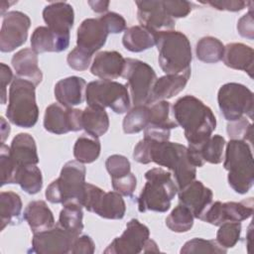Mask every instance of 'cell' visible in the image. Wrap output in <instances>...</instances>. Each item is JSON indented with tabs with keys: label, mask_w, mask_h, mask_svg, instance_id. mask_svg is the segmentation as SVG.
<instances>
[{
	"label": "cell",
	"mask_w": 254,
	"mask_h": 254,
	"mask_svg": "<svg viewBox=\"0 0 254 254\" xmlns=\"http://www.w3.org/2000/svg\"><path fill=\"white\" fill-rule=\"evenodd\" d=\"M122 76L127 80V87H129L134 106L147 105L152 87L157 79L153 67L140 60L128 58Z\"/></svg>",
	"instance_id": "obj_10"
},
{
	"label": "cell",
	"mask_w": 254,
	"mask_h": 254,
	"mask_svg": "<svg viewBox=\"0 0 254 254\" xmlns=\"http://www.w3.org/2000/svg\"><path fill=\"white\" fill-rule=\"evenodd\" d=\"M6 116L12 124L21 128H31L36 125L39 119V108L34 83L15 76L9 88Z\"/></svg>",
	"instance_id": "obj_6"
},
{
	"label": "cell",
	"mask_w": 254,
	"mask_h": 254,
	"mask_svg": "<svg viewBox=\"0 0 254 254\" xmlns=\"http://www.w3.org/2000/svg\"><path fill=\"white\" fill-rule=\"evenodd\" d=\"M193 214L189 207L180 203L166 218L167 227L173 232H188L193 225Z\"/></svg>",
	"instance_id": "obj_39"
},
{
	"label": "cell",
	"mask_w": 254,
	"mask_h": 254,
	"mask_svg": "<svg viewBox=\"0 0 254 254\" xmlns=\"http://www.w3.org/2000/svg\"><path fill=\"white\" fill-rule=\"evenodd\" d=\"M217 102L221 114L228 122L242 117L253 118L254 95L245 85L237 82L223 84L217 93Z\"/></svg>",
	"instance_id": "obj_9"
},
{
	"label": "cell",
	"mask_w": 254,
	"mask_h": 254,
	"mask_svg": "<svg viewBox=\"0 0 254 254\" xmlns=\"http://www.w3.org/2000/svg\"><path fill=\"white\" fill-rule=\"evenodd\" d=\"M23 216L33 233L41 232L55 226L54 214L44 200H33L29 202L24 210Z\"/></svg>",
	"instance_id": "obj_29"
},
{
	"label": "cell",
	"mask_w": 254,
	"mask_h": 254,
	"mask_svg": "<svg viewBox=\"0 0 254 254\" xmlns=\"http://www.w3.org/2000/svg\"><path fill=\"white\" fill-rule=\"evenodd\" d=\"M156 46L159 64L166 74L190 72L191 47L185 34L175 30L157 32Z\"/></svg>",
	"instance_id": "obj_2"
},
{
	"label": "cell",
	"mask_w": 254,
	"mask_h": 254,
	"mask_svg": "<svg viewBox=\"0 0 254 254\" xmlns=\"http://www.w3.org/2000/svg\"><path fill=\"white\" fill-rule=\"evenodd\" d=\"M150 163L165 167L173 173L179 190L193 182L196 168L188 159V148L182 144L170 141L155 142L150 140Z\"/></svg>",
	"instance_id": "obj_3"
},
{
	"label": "cell",
	"mask_w": 254,
	"mask_h": 254,
	"mask_svg": "<svg viewBox=\"0 0 254 254\" xmlns=\"http://www.w3.org/2000/svg\"><path fill=\"white\" fill-rule=\"evenodd\" d=\"M253 214V198L249 197L242 201H227L219 200L211 202L209 207L201 217L202 221L212 225L219 226L226 221L241 222L248 219Z\"/></svg>",
	"instance_id": "obj_14"
},
{
	"label": "cell",
	"mask_w": 254,
	"mask_h": 254,
	"mask_svg": "<svg viewBox=\"0 0 254 254\" xmlns=\"http://www.w3.org/2000/svg\"><path fill=\"white\" fill-rule=\"evenodd\" d=\"M172 105L167 100H161L153 103L150 107V125L158 128L171 130L177 128L179 125L175 118L172 117Z\"/></svg>",
	"instance_id": "obj_37"
},
{
	"label": "cell",
	"mask_w": 254,
	"mask_h": 254,
	"mask_svg": "<svg viewBox=\"0 0 254 254\" xmlns=\"http://www.w3.org/2000/svg\"><path fill=\"white\" fill-rule=\"evenodd\" d=\"M190 72L180 74H166L156 79L149 98V103L170 99L186 87ZM148 103V104H149Z\"/></svg>",
	"instance_id": "obj_26"
},
{
	"label": "cell",
	"mask_w": 254,
	"mask_h": 254,
	"mask_svg": "<svg viewBox=\"0 0 254 254\" xmlns=\"http://www.w3.org/2000/svg\"><path fill=\"white\" fill-rule=\"evenodd\" d=\"M85 100L88 106L105 109L109 107L116 114L130 109V93L126 85L113 80L90 81L85 88Z\"/></svg>",
	"instance_id": "obj_8"
},
{
	"label": "cell",
	"mask_w": 254,
	"mask_h": 254,
	"mask_svg": "<svg viewBox=\"0 0 254 254\" xmlns=\"http://www.w3.org/2000/svg\"><path fill=\"white\" fill-rule=\"evenodd\" d=\"M105 168L111 179L120 178L131 173V165L129 160L125 156L118 154L111 155L106 159Z\"/></svg>",
	"instance_id": "obj_44"
},
{
	"label": "cell",
	"mask_w": 254,
	"mask_h": 254,
	"mask_svg": "<svg viewBox=\"0 0 254 254\" xmlns=\"http://www.w3.org/2000/svg\"><path fill=\"white\" fill-rule=\"evenodd\" d=\"M81 205L86 210L106 219H122L126 204L117 191H104L100 188L86 183Z\"/></svg>",
	"instance_id": "obj_11"
},
{
	"label": "cell",
	"mask_w": 254,
	"mask_h": 254,
	"mask_svg": "<svg viewBox=\"0 0 254 254\" xmlns=\"http://www.w3.org/2000/svg\"><path fill=\"white\" fill-rule=\"evenodd\" d=\"M182 254H196V253H217L225 254L227 249L220 246L216 240H206L202 238H193L187 241L181 248Z\"/></svg>",
	"instance_id": "obj_40"
},
{
	"label": "cell",
	"mask_w": 254,
	"mask_h": 254,
	"mask_svg": "<svg viewBox=\"0 0 254 254\" xmlns=\"http://www.w3.org/2000/svg\"><path fill=\"white\" fill-rule=\"evenodd\" d=\"M95 251V244L88 235L77 236L72 243L70 253L72 254H92Z\"/></svg>",
	"instance_id": "obj_50"
},
{
	"label": "cell",
	"mask_w": 254,
	"mask_h": 254,
	"mask_svg": "<svg viewBox=\"0 0 254 254\" xmlns=\"http://www.w3.org/2000/svg\"><path fill=\"white\" fill-rule=\"evenodd\" d=\"M149 238V228L133 218L127 222L123 233L116 237L103 252L105 254H138L144 251Z\"/></svg>",
	"instance_id": "obj_13"
},
{
	"label": "cell",
	"mask_w": 254,
	"mask_h": 254,
	"mask_svg": "<svg viewBox=\"0 0 254 254\" xmlns=\"http://www.w3.org/2000/svg\"><path fill=\"white\" fill-rule=\"evenodd\" d=\"M100 150L99 139L84 134L76 139L73 146V156L79 163L90 164L98 159Z\"/></svg>",
	"instance_id": "obj_34"
},
{
	"label": "cell",
	"mask_w": 254,
	"mask_h": 254,
	"mask_svg": "<svg viewBox=\"0 0 254 254\" xmlns=\"http://www.w3.org/2000/svg\"><path fill=\"white\" fill-rule=\"evenodd\" d=\"M92 11L96 13H104L108 10L109 1H88L87 2Z\"/></svg>",
	"instance_id": "obj_53"
},
{
	"label": "cell",
	"mask_w": 254,
	"mask_h": 254,
	"mask_svg": "<svg viewBox=\"0 0 254 254\" xmlns=\"http://www.w3.org/2000/svg\"><path fill=\"white\" fill-rule=\"evenodd\" d=\"M241 223L226 221L219 225L216 233V242L225 249L234 247L240 239Z\"/></svg>",
	"instance_id": "obj_41"
},
{
	"label": "cell",
	"mask_w": 254,
	"mask_h": 254,
	"mask_svg": "<svg viewBox=\"0 0 254 254\" xmlns=\"http://www.w3.org/2000/svg\"><path fill=\"white\" fill-rule=\"evenodd\" d=\"M160 250H159V248H158V245H157V243L154 241V240H152V239H148V241H147V243H146V245H145V248H144V251L143 252H145V253H148V252H159Z\"/></svg>",
	"instance_id": "obj_55"
},
{
	"label": "cell",
	"mask_w": 254,
	"mask_h": 254,
	"mask_svg": "<svg viewBox=\"0 0 254 254\" xmlns=\"http://www.w3.org/2000/svg\"><path fill=\"white\" fill-rule=\"evenodd\" d=\"M0 169H1V186L7 184H16V177L19 167L12 161L9 155V147L1 145L0 151Z\"/></svg>",
	"instance_id": "obj_42"
},
{
	"label": "cell",
	"mask_w": 254,
	"mask_h": 254,
	"mask_svg": "<svg viewBox=\"0 0 254 254\" xmlns=\"http://www.w3.org/2000/svg\"><path fill=\"white\" fill-rule=\"evenodd\" d=\"M111 184L113 190L121 195L132 196L137 187V180L133 173H129L126 176L111 179Z\"/></svg>",
	"instance_id": "obj_47"
},
{
	"label": "cell",
	"mask_w": 254,
	"mask_h": 254,
	"mask_svg": "<svg viewBox=\"0 0 254 254\" xmlns=\"http://www.w3.org/2000/svg\"><path fill=\"white\" fill-rule=\"evenodd\" d=\"M38 63V54L29 48L20 50L11 60L12 66L17 74L16 76L29 80L36 86L43 79V73L39 68Z\"/></svg>",
	"instance_id": "obj_25"
},
{
	"label": "cell",
	"mask_w": 254,
	"mask_h": 254,
	"mask_svg": "<svg viewBox=\"0 0 254 254\" xmlns=\"http://www.w3.org/2000/svg\"><path fill=\"white\" fill-rule=\"evenodd\" d=\"M69 35H62L47 26L37 27L31 36V47L36 54L61 53L68 48Z\"/></svg>",
	"instance_id": "obj_23"
},
{
	"label": "cell",
	"mask_w": 254,
	"mask_h": 254,
	"mask_svg": "<svg viewBox=\"0 0 254 254\" xmlns=\"http://www.w3.org/2000/svg\"><path fill=\"white\" fill-rule=\"evenodd\" d=\"M253 14L252 9L249 10L246 14H244L237 22V31L239 35L243 38H247L249 40L254 39V27H253Z\"/></svg>",
	"instance_id": "obj_51"
},
{
	"label": "cell",
	"mask_w": 254,
	"mask_h": 254,
	"mask_svg": "<svg viewBox=\"0 0 254 254\" xmlns=\"http://www.w3.org/2000/svg\"><path fill=\"white\" fill-rule=\"evenodd\" d=\"M163 5L168 15L173 19L185 18L192 9V4L184 0H163Z\"/></svg>",
	"instance_id": "obj_46"
},
{
	"label": "cell",
	"mask_w": 254,
	"mask_h": 254,
	"mask_svg": "<svg viewBox=\"0 0 254 254\" xmlns=\"http://www.w3.org/2000/svg\"><path fill=\"white\" fill-rule=\"evenodd\" d=\"M227 134L230 139L242 140L251 143L253 135V125L246 117H242L236 121H232L227 124Z\"/></svg>",
	"instance_id": "obj_43"
},
{
	"label": "cell",
	"mask_w": 254,
	"mask_h": 254,
	"mask_svg": "<svg viewBox=\"0 0 254 254\" xmlns=\"http://www.w3.org/2000/svg\"><path fill=\"white\" fill-rule=\"evenodd\" d=\"M0 81H1V102L2 104L6 103V97H7V91L6 87L7 85L13 81V73L11 68L5 64L4 63L0 64Z\"/></svg>",
	"instance_id": "obj_52"
},
{
	"label": "cell",
	"mask_w": 254,
	"mask_h": 254,
	"mask_svg": "<svg viewBox=\"0 0 254 254\" xmlns=\"http://www.w3.org/2000/svg\"><path fill=\"white\" fill-rule=\"evenodd\" d=\"M43 19L52 31L69 35L74 22V11L72 6L66 2H52L44 8Z\"/></svg>",
	"instance_id": "obj_21"
},
{
	"label": "cell",
	"mask_w": 254,
	"mask_h": 254,
	"mask_svg": "<svg viewBox=\"0 0 254 254\" xmlns=\"http://www.w3.org/2000/svg\"><path fill=\"white\" fill-rule=\"evenodd\" d=\"M60 212L58 224L66 230L73 237H77L83 230V211L82 206L77 202H68L63 204Z\"/></svg>",
	"instance_id": "obj_33"
},
{
	"label": "cell",
	"mask_w": 254,
	"mask_h": 254,
	"mask_svg": "<svg viewBox=\"0 0 254 254\" xmlns=\"http://www.w3.org/2000/svg\"><path fill=\"white\" fill-rule=\"evenodd\" d=\"M126 59L116 51H103L98 53L90 66V72L100 79L112 80L122 76Z\"/></svg>",
	"instance_id": "obj_22"
},
{
	"label": "cell",
	"mask_w": 254,
	"mask_h": 254,
	"mask_svg": "<svg viewBox=\"0 0 254 254\" xmlns=\"http://www.w3.org/2000/svg\"><path fill=\"white\" fill-rule=\"evenodd\" d=\"M86 88V82L82 77L79 76H68L59 80L54 89L55 97L57 101L67 108L82 103Z\"/></svg>",
	"instance_id": "obj_24"
},
{
	"label": "cell",
	"mask_w": 254,
	"mask_h": 254,
	"mask_svg": "<svg viewBox=\"0 0 254 254\" xmlns=\"http://www.w3.org/2000/svg\"><path fill=\"white\" fill-rule=\"evenodd\" d=\"M207 4L212 8L219 11H229V12H238L243 10L250 2L241 1V0H222V1H206L202 2Z\"/></svg>",
	"instance_id": "obj_49"
},
{
	"label": "cell",
	"mask_w": 254,
	"mask_h": 254,
	"mask_svg": "<svg viewBox=\"0 0 254 254\" xmlns=\"http://www.w3.org/2000/svg\"><path fill=\"white\" fill-rule=\"evenodd\" d=\"M224 54V45L218 39L207 36L196 43V58L205 64H215L222 60Z\"/></svg>",
	"instance_id": "obj_35"
},
{
	"label": "cell",
	"mask_w": 254,
	"mask_h": 254,
	"mask_svg": "<svg viewBox=\"0 0 254 254\" xmlns=\"http://www.w3.org/2000/svg\"><path fill=\"white\" fill-rule=\"evenodd\" d=\"M81 114L82 110L67 108L60 103H53L46 108L44 128L56 135L79 131L82 129Z\"/></svg>",
	"instance_id": "obj_15"
},
{
	"label": "cell",
	"mask_w": 254,
	"mask_h": 254,
	"mask_svg": "<svg viewBox=\"0 0 254 254\" xmlns=\"http://www.w3.org/2000/svg\"><path fill=\"white\" fill-rule=\"evenodd\" d=\"M99 18L104 23L109 34H119L126 31V21L118 13L107 12L101 15Z\"/></svg>",
	"instance_id": "obj_48"
},
{
	"label": "cell",
	"mask_w": 254,
	"mask_h": 254,
	"mask_svg": "<svg viewBox=\"0 0 254 254\" xmlns=\"http://www.w3.org/2000/svg\"><path fill=\"white\" fill-rule=\"evenodd\" d=\"M122 44L132 53H141L156 45V33L141 26H132L124 32Z\"/></svg>",
	"instance_id": "obj_30"
},
{
	"label": "cell",
	"mask_w": 254,
	"mask_h": 254,
	"mask_svg": "<svg viewBox=\"0 0 254 254\" xmlns=\"http://www.w3.org/2000/svg\"><path fill=\"white\" fill-rule=\"evenodd\" d=\"M9 155L19 168L39 163L36 141L28 133H19L13 138L9 147Z\"/></svg>",
	"instance_id": "obj_27"
},
{
	"label": "cell",
	"mask_w": 254,
	"mask_h": 254,
	"mask_svg": "<svg viewBox=\"0 0 254 254\" xmlns=\"http://www.w3.org/2000/svg\"><path fill=\"white\" fill-rule=\"evenodd\" d=\"M81 125L87 135L99 138L108 131V114L103 108L87 105L84 110H82Z\"/></svg>",
	"instance_id": "obj_31"
},
{
	"label": "cell",
	"mask_w": 254,
	"mask_h": 254,
	"mask_svg": "<svg viewBox=\"0 0 254 254\" xmlns=\"http://www.w3.org/2000/svg\"><path fill=\"white\" fill-rule=\"evenodd\" d=\"M109 32L100 18H88L81 22L76 33V47L93 55L106 43Z\"/></svg>",
	"instance_id": "obj_18"
},
{
	"label": "cell",
	"mask_w": 254,
	"mask_h": 254,
	"mask_svg": "<svg viewBox=\"0 0 254 254\" xmlns=\"http://www.w3.org/2000/svg\"><path fill=\"white\" fill-rule=\"evenodd\" d=\"M75 238L57 224L50 229L34 233L30 252L38 254H67L70 253Z\"/></svg>",
	"instance_id": "obj_16"
},
{
	"label": "cell",
	"mask_w": 254,
	"mask_h": 254,
	"mask_svg": "<svg viewBox=\"0 0 254 254\" xmlns=\"http://www.w3.org/2000/svg\"><path fill=\"white\" fill-rule=\"evenodd\" d=\"M150 120V107L136 105L126 113L122 127L125 134H136L145 129Z\"/></svg>",
	"instance_id": "obj_38"
},
{
	"label": "cell",
	"mask_w": 254,
	"mask_h": 254,
	"mask_svg": "<svg viewBox=\"0 0 254 254\" xmlns=\"http://www.w3.org/2000/svg\"><path fill=\"white\" fill-rule=\"evenodd\" d=\"M223 168L228 171L227 181L237 193H247L254 183V161L251 146L242 140H233L225 144Z\"/></svg>",
	"instance_id": "obj_4"
},
{
	"label": "cell",
	"mask_w": 254,
	"mask_h": 254,
	"mask_svg": "<svg viewBox=\"0 0 254 254\" xmlns=\"http://www.w3.org/2000/svg\"><path fill=\"white\" fill-rule=\"evenodd\" d=\"M92 56L83 50L75 47L69 52L66 58V63L69 67L74 70H85L89 67Z\"/></svg>",
	"instance_id": "obj_45"
},
{
	"label": "cell",
	"mask_w": 254,
	"mask_h": 254,
	"mask_svg": "<svg viewBox=\"0 0 254 254\" xmlns=\"http://www.w3.org/2000/svg\"><path fill=\"white\" fill-rule=\"evenodd\" d=\"M22 200L14 191H2L0 193V216L1 230L7 225H16L21 221Z\"/></svg>",
	"instance_id": "obj_32"
},
{
	"label": "cell",
	"mask_w": 254,
	"mask_h": 254,
	"mask_svg": "<svg viewBox=\"0 0 254 254\" xmlns=\"http://www.w3.org/2000/svg\"><path fill=\"white\" fill-rule=\"evenodd\" d=\"M137 19L141 26L157 33L175 28L176 21L166 12L163 0L136 1Z\"/></svg>",
	"instance_id": "obj_17"
},
{
	"label": "cell",
	"mask_w": 254,
	"mask_h": 254,
	"mask_svg": "<svg viewBox=\"0 0 254 254\" xmlns=\"http://www.w3.org/2000/svg\"><path fill=\"white\" fill-rule=\"evenodd\" d=\"M172 110L176 122L185 131L189 145L203 144L216 128V118L212 110L193 95L180 97Z\"/></svg>",
	"instance_id": "obj_1"
},
{
	"label": "cell",
	"mask_w": 254,
	"mask_h": 254,
	"mask_svg": "<svg viewBox=\"0 0 254 254\" xmlns=\"http://www.w3.org/2000/svg\"><path fill=\"white\" fill-rule=\"evenodd\" d=\"M225 139L221 135H211L203 144L194 146L189 145L188 159L190 163L196 167H202L205 162L217 165L223 160Z\"/></svg>",
	"instance_id": "obj_20"
},
{
	"label": "cell",
	"mask_w": 254,
	"mask_h": 254,
	"mask_svg": "<svg viewBox=\"0 0 254 254\" xmlns=\"http://www.w3.org/2000/svg\"><path fill=\"white\" fill-rule=\"evenodd\" d=\"M213 193L200 181H193L179 190V200L190 209L193 216L201 220L206 209L212 202Z\"/></svg>",
	"instance_id": "obj_19"
},
{
	"label": "cell",
	"mask_w": 254,
	"mask_h": 254,
	"mask_svg": "<svg viewBox=\"0 0 254 254\" xmlns=\"http://www.w3.org/2000/svg\"><path fill=\"white\" fill-rule=\"evenodd\" d=\"M16 184H18L21 189L29 194L38 193L43 187L41 170L37 167V165L20 167L16 177Z\"/></svg>",
	"instance_id": "obj_36"
},
{
	"label": "cell",
	"mask_w": 254,
	"mask_h": 254,
	"mask_svg": "<svg viewBox=\"0 0 254 254\" xmlns=\"http://www.w3.org/2000/svg\"><path fill=\"white\" fill-rule=\"evenodd\" d=\"M85 174L86 169L82 163L68 161L62 168L60 177L47 188L46 198L52 203L77 202L81 205L86 185Z\"/></svg>",
	"instance_id": "obj_7"
},
{
	"label": "cell",
	"mask_w": 254,
	"mask_h": 254,
	"mask_svg": "<svg viewBox=\"0 0 254 254\" xmlns=\"http://www.w3.org/2000/svg\"><path fill=\"white\" fill-rule=\"evenodd\" d=\"M223 63L226 66L243 70L253 77L254 51L251 47L242 43H230L224 46Z\"/></svg>",
	"instance_id": "obj_28"
},
{
	"label": "cell",
	"mask_w": 254,
	"mask_h": 254,
	"mask_svg": "<svg viewBox=\"0 0 254 254\" xmlns=\"http://www.w3.org/2000/svg\"><path fill=\"white\" fill-rule=\"evenodd\" d=\"M145 184L138 196L140 212H166L171 207V201L179 189L172 174L163 168H154L145 173Z\"/></svg>",
	"instance_id": "obj_5"
},
{
	"label": "cell",
	"mask_w": 254,
	"mask_h": 254,
	"mask_svg": "<svg viewBox=\"0 0 254 254\" xmlns=\"http://www.w3.org/2000/svg\"><path fill=\"white\" fill-rule=\"evenodd\" d=\"M10 133V126L9 124L4 120L3 117H1V134H2V144H4V141L9 136Z\"/></svg>",
	"instance_id": "obj_54"
},
{
	"label": "cell",
	"mask_w": 254,
	"mask_h": 254,
	"mask_svg": "<svg viewBox=\"0 0 254 254\" xmlns=\"http://www.w3.org/2000/svg\"><path fill=\"white\" fill-rule=\"evenodd\" d=\"M31 20L21 11H10L3 16L0 31V51L10 53L24 45L28 38Z\"/></svg>",
	"instance_id": "obj_12"
}]
</instances>
